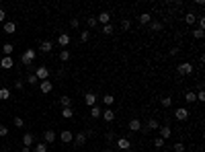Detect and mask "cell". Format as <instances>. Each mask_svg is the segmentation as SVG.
Returning <instances> with one entry per match:
<instances>
[{
  "label": "cell",
  "mask_w": 205,
  "mask_h": 152,
  "mask_svg": "<svg viewBox=\"0 0 205 152\" xmlns=\"http://www.w3.org/2000/svg\"><path fill=\"white\" fill-rule=\"evenodd\" d=\"M197 23H199V29L203 31V29H205V17H199V19H197Z\"/></svg>",
  "instance_id": "cell-45"
},
{
  "label": "cell",
  "mask_w": 205,
  "mask_h": 152,
  "mask_svg": "<svg viewBox=\"0 0 205 152\" xmlns=\"http://www.w3.org/2000/svg\"><path fill=\"white\" fill-rule=\"evenodd\" d=\"M0 152H8V150H0Z\"/></svg>",
  "instance_id": "cell-52"
},
{
  "label": "cell",
  "mask_w": 205,
  "mask_h": 152,
  "mask_svg": "<svg viewBox=\"0 0 205 152\" xmlns=\"http://www.w3.org/2000/svg\"><path fill=\"white\" fill-rule=\"evenodd\" d=\"M176 72L181 74V76H189V74H193V64H189V62H183V64L176 66Z\"/></svg>",
  "instance_id": "cell-2"
},
{
  "label": "cell",
  "mask_w": 205,
  "mask_h": 152,
  "mask_svg": "<svg viewBox=\"0 0 205 152\" xmlns=\"http://www.w3.org/2000/svg\"><path fill=\"white\" fill-rule=\"evenodd\" d=\"M58 43H60V47H62V49H66L70 45V35L68 33H60L58 35Z\"/></svg>",
  "instance_id": "cell-6"
},
{
  "label": "cell",
  "mask_w": 205,
  "mask_h": 152,
  "mask_svg": "<svg viewBox=\"0 0 205 152\" xmlns=\"http://www.w3.org/2000/svg\"><path fill=\"white\" fill-rule=\"evenodd\" d=\"M72 140H74V134H72V132H66V130H64V132H62V142H64V144H70Z\"/></svg>",
  "instance_id": "cell-21"
},
{
  "label": "cell",
  "mask_w": 205,
  "mask_h": 152,
  "mask_svg": "<svg viewBox=\"0 0 205 152\" xmlns=\"http://www.w3.org/2000/svg\"><path fill=\"white\" fill-rule=\"evenodd\" d=\"M101 107H98V105H94V107H90V115H93V117L94 119H98V117H101Z\"/></svg>",
  "instance_id": "cell-29"
},
{
  "label": "cell",
  "mask_w": 205,
  "mask_h": 152,
  "mask_svg": "<svg viewBox=\"0 0 205 152\" xmlns=\"http://www.w3.org/2000/svg\"><path fill=\"white\" fill-rule=\"evenodd\" d=\"M168 54H170V56H176V54H179V47H172L170 51H168Z\"/></svg>",
  "instance_id": "cell-50"
},
{
  "label": "cell",
  "mask_w": 205,
  "mask_h": 152,
  "mask_svg": "<svg viewBox=\"0 0 205 152\" xmlns=\"http://www.w3.org/2000/svg\"><path fill=\"white\" fill-rule=\"evenodd\" d=\"M23 144L27 148H31L35 144V136H33V134H25V136H23Z\"/></svg>",
  "instance_id": "cell-17"
},
{
  "label": "cell",
  "mask_w": 205,
  "mask_h": 152,
  "mask_svg": "<svg viewBox=\"0 0 205 152\" xmlns=\"http://www.w3.org/2000/svg\"><path fill=\"white\" fill-rule=\"evenodd\" d=\"M4 17H6V12L2 8H0V23H4Z\"/></svg>",
  "instance_id": "cell-49"
},
{
  "label": "cell",
  "mask_w": 205,
  "mask_h": 152,
  "mask_svg": "<svg viewBox=\"0 0 205 152\" xmlns=\"http://www.w3.org/2000/svg\"><path fill=\"white\" fill-rule=\"evenodd\" d=\"M2 29H4V33L12 35V33L17 31V23H15V21H6V23L2 25Z\"/></svg>",
  "instance_id": "cell-7"
},
{
  "label": "cell",
  "mask_w": 205,
  "mask_h": 152,
  "mask_svg": "<svg viewBox=\"0 0 205 152\" xmlns=\"http://www.w3.org/2000/svg\"><path fill=\"white\" fill-rule=\"evenodd\" d=\"M27 82H29V84H39V80H37L35 74H29V76H27Z\"/></svg>",
  "instance_id": "cell-39"
},
{
  "label": "cell",
  "mask_w": 205,
  "mask_h": 152,
  "mask_svg": "<svg viewBox=\"0 0 205 152\" xmlns=\"http://www.w3.org/2000/svg\"><path fill=\"white\" fill-rule=\"evenodd\" d=\"M193 37H195V39H203V37H205V31L195 29V31H193Z\"/></svg>",
  "instance_id": "cell-37"
},
{
  "label": "cell",
  "mask_w": 205,
  "mask_h": 152,
  "mask_svg": "<svg viewBox=\"0 0 205 152\" xmlns=\"http://www.w3.org/2000/svg\"><path fill=\"white\" fill-rule=\"evenodd\" d=\"M35 49H27V51H23V56H21V62H23L25 66H31L33 64V60H35Z\"/></svg>",
  "instance_id": "cell-1"
},
{
  "label": "cell",
  "mask_w": 205,
  "mask_h": 152,
  "mask_svg": "<svg viewBox=\"0 0 205 152\" xmlns=\"http://www.w3.org/2000/svg\"><path fill=\"white\" fill-rule=\"evenodd\" d=\"M12 49H15L12 43H4V45H2V54H4V56H12Z\"/></svg>",
  "instance_id": "cell-28"
},
{
  "label": "cell",
  "mask_w": 205,
  "mask_h": 152,
  "mask_svg": "<svg viewBox=\"0 0 205 152\" xmlns=\"http://www.w3.org/2000/svg\"><path fill=\"white\" fill-rule=\"evenodd\" d=\"M0 68H4V70L12 68V56H4V58L0 60Z\"/></svg>",
  "instance_id": "cell-12"
},
{
  "label": "cell",
  "mask_w": 205,
  "mask_h": 152,
  "mask_svg": "<svg viewBox=\"0 0 205 152\" xmlns=\"http://www.w3.org/2000/svg\"><path fill=\"white\" fill-rule=\"evenodd\" d=\"M39 49L43 51V54H49V51L54 49V43H51L49 39H45V41H41V43H39Z\"/></svg>",
  "instance_id": "cell-10"
},
{
  "label": "cell",
  "mask_w": 205,
  "mask_h": 152,
  "mask_svg": "<svg viewBox=\"0 0 205 152\" xmlns=\"http://www.w3.org/2000/svg\"><path fill=\"white\" fill-rule=\"evenodd\" d=\"M160 29H162V23H160V21H150V31L156 33V31H160Z\"/></svg>",
  "instance_id": "cell-26"
},
{
  "label": "cell",
  "mask_w": 205,
  "mask_h": 152,
  "mask_svg": "<svg viewBox=\"0 0 205 152\" xmlns=\"http://www.w3.org/2000/svg\"><path fill=\"white\" fill-rule=\"evenodd\" d=\"M70 27H72V29H78V27H80V19H72V21H70Z\"/></svg>",
  "instance_id": "cell-42"
},
{
  "label": "cell",
  "mask_w": 205,
  "mask_h": 152,
  "mask_svg": "<svg viewBox=\"0 0 205 152\" xmlns=\"http://www.w3.org/2000/svg\"><path fill=\"white\" fill-rule=\"evenodd\" d=\"M33 152H47V144H45V142L35 144V146H33Z\"/></svg>",
  "instance_id": "cell-25"
},
{
  "label": "cell",
  "mask_w": 205,
  "mask_h": 152,
  "mask_svg": "<svg viewBox=\"0 0 205 152\" xmlns=\"http://www.w3.org/2000/svg\"><path fill=\"white\" fill-rule=\"evenodd\" d=\"M15 88H17V91H23V88H25L23 80H17V82H15Z\"/></svg>",
  "instance_id": "cell-47"
},
{
  "label": "cell",
  "mask_w": 205,
  "mask_h": 152,
  "mask_svg": "<svg viewBox=\"0 0 205 152\" xmlns=\"http://www.w3.org/2000/svg\"><path fill=\"white\" fill-rule=\"evenodd\" d=\"M86 140H88V138L84 136V132H78L76 136H74V140H72V142H74V146H76V148H82L84 144H86Z\"/></svg>",
  "instance_id": "cell-5"
},
{
  "label": "cell",
  "mask_w": 205,
  "mask_h": 152,
  "mask_svg": "<svg viewBox=\"0 0 205 152\" xmlns=\"http://www.w3.org/2000/svg\"><path fill=\"white\" fill-rule=\"evenodd\" d=\"M105 138H107V142H113V140H115V138H117V136H115V134H113V132H109V134H107V136H105Z\"/></svg>",
  "instance_id": "cell-48"
},
{
  "label": "cell",
  "mask_w": 205,
  "mask_h": 152,
  "mask_svg": "<svg viewBox=\"0 0 205 152\" xmlns=\"http://www.w3.org/2000/svg\"><path fill=\"white\" fill-rule=\"evenodd\" d=\"M195 21H197V15H195V12H187V15H185V23H187V25H193Z\"/></svg>",
  "instance_id": "cell-24"
},
{
  "label": "cell",
  "mask_w": 205,
  "mask_h": 152,
  "mask_svg": "<svg viewBox=\"0 0 205 152\" xmlns=\"http://www.w3.org/2000/svg\"><path fill=\"white\" fill-rule=\"evenodd\" d=\"M105 152H113V150H105Z\"/></svg>",
  "instance_id": "cell-53"
},
{
  "label": "cell",
  "mask_w": 205,
  "mask_h": 152,
  "mask_svg": "<svg viewBox=\"0 0 205 152\" xmlns=\"http://www.w3.org/2000/svg\"><path fill=\"white\" fill-rule=\"evenodd\" d=\"M21 152H31V148H27V146H25V148H23V150H21Z\"/></svg>",
  "instance_id": "cell-51"
},
{
  "label": "cell",
  "mask_w": 205,
  "mask_h": 152,
  "mask_svg": "<svg viewBox=\"0 0 205 152\" xmlns=\"http://www.w3.org/2000/svg\"><path fill=\"white\" fill-rule=\"evenodd\" d=\"M174 117L179 119V121H185V119L189 117V111H187L185 107H179V109H176V113H174Z\"/></svg>",
  "instance_id": "cell-9"
},
{
  "label": "cell",
  "mask_w": 205,
  "mask_h": 152,
  "mask_svg": "<svg viewBox=\"0 0 205 152\" xmlns=\"http://www.w3.org/2000/svg\"><path fill=\"white\" fill-rule=\"evenodd\" d=\"M39 88H41V93L47 95L54 91V82H49V80H43V82H39Z\"/></svg>",
  "instance_id": "cell-8"
},
{
  "label": "cell",
  "mask_w": 205,
  "mask_h": 152,
  "mask_svg": "<svg viewBox=\"0 0 205 152\" xmlns=\"http://www.w3.org/2000/svg\"><path fill=\"white\" fill-rule=\"evenodd\" d=\"M8 136V130H6V125H0V138Z\"/></svg>",
  "instance_id": "cell-46"
},
{
  "label": "cell",
  "mask_w": 205,
  "mask_h": 152,
  "mask_svg": "<svg viewBox=\"0 0 205 152\" xmlns=\"http://www.w3.org/2000/svg\"><path fill=\"white\" fill-rule=\"evenodd\" d=\"M97 21H98V23H102V25H109V23H111V15H109L107 10H102L101 15L97 17Z\"/></svg>",
  "instance_id": "cell-14"
},
{
  "label": "cell",
  "mask_w": 205,
  "mask_h": 152,
  "mask_svg": "<svg viewBox=\"0 0 205 152\" xmlns=\"http://www.w3.org/2000/svg\"><path fill=\"white\" fill-rule=\"evenodd\" d=\"M86 23H88V27L93 29V27H97V25H98V21H97V17H88V19H86Z\"/></svg>",
  "instance_id": "cell-35"
},
{
  "label": "cell",
  "mask_w": 205,
  "mask_h": 152,
  "mask_svg": "<svg viewBox=\"0 0 205 152\" xmlns=\"http://www.w3.org/2000/svg\"><path fill=\"white\" fill-rule=\"evenodd\" d=\"M117 146L121 148V150H129V148H131V142H129L127 138H119V140H117Z\"/></svg>",
  "instance_id": "cell-16"
},
{
  "label": "cell",
  "mask_w": 205,
  "mask_h": 152,
  "mask_svg": "<svg viewBox=\"0 0 205 152\" xmlns=\"http://www.w3.org/2000/svg\"><path fill=\"white\" fill-rule=\"evenodd\" d=\"M121 29L123 31H129V29H131V21H129V19H123L121 21Z\"/></svg>",
  "instance_id": "cell-34"
},
{
  "label": "cell",
  "mask_w": 205,
  "mask_h": 152,
  "mask_svg": "<svg viewBox=\"0 0 205 152\" xmlns=\"http://www.w3.org/2000/svg\"><path fill=\"white\" fill-rule=\"evenodd\" d=\"M35 76H37V80H39V82H43V80H47V76H49V70L45 68V66H39V68L35 70Z\"/></svg>",
  "instance_id": "cell-4"
},
{
  "label": "cell",
  "mask_w": 205,
  "mask_h": 152,
  "mask_svg": "<svg viewBox=\"0 0 205 152\" xmlns=\"http://www.w3.org/2000/svg\"><path fill=\"white\" fill-rule=\"evenodd\" d=\"M154 146H156V148H162V146H164V140H162V138H156V140H154Z\"/></svg>",
  "instance_id": "cell-44"
},
{
  "label": "cell",
  "mask_w": 205,
  "mask_h": 152,
  "mask_svg": "<svg viewBox=\"0 0 205 152\" xmlns=\"http://www.w3.org/2000/svg\"><path fill=\"white\" fill-rule=\"evenodd\" d=\"M60 105H62V109L64 107H72V99L64 95V97H60Z\"/></svg>",
  "instance_id": "cell-22"
},
{
  "label": "cell",
  "mask_w": 205,
  "mask_h": 152,
  "mask_svg": "<svg viewBox=\"0 0 205 152\" xmlns=\"http://www.w3.org/2000/svg\"><path fill=\"white\" fill-rule=\"evenodd\" d=\"M142 121H140V119H131V121H129V132H142Z\"/></svg>",
  "instance_id": "cell-11"
},
{
  "label": "cell",
  "mask_w": 205,
  "mask_h": 152,
  "mask_svg": "<svg viewBox=\"0 0 205 152\" xmlns=\"http://www.w3.org/2000/svg\"><path fill=\"white\" fill-rule=\"evenodd\" d=\"M43 140H45V144H51V142H55V132H51V130L43 132Z\"/></svg>",
  "instance_id": "cell-18"
},
{
  "label": "cell",
  "mask_w": 205,
  "mask_h": 152,
  "mask_svg": "<svg viewBox=\"0 0 205 152\" xmlns=\"http://www.w3.org/2000/svg\"><path fill=\"white\" fill-rule=\"evenodd\" d=\"M158 128H160L158 119L152 117V119H148V125H146V128H142V132H148V130H158Z\"/></svg>",
  "instance_id": "cell-15"
},
{
  "label": "cell",
  "mask_w": 205,
  "mask_h": 152,
  "mask_svg": "<svg viewBox=\"0 0 205 152\" xmlns=\"http://www.w3.org/2000/svg\"><path fill=\"white\" fill-rule=\"evenodd\" d=\"M158 130H160V138H162V140L170 138V134H172V130L168 128V125H162V128H158Z\"/></svg>",
  "instance_id": "cell-19"
},
{
  "label": "cell",
  "mask_w": 205,
  "mask_h": 152,
  "mask_svg": "<svg viewBox=\"0 0 205 152\" xmlns=\"http://www.w3.org/2000/svg\"><path fill=\"white\" fill-rule=\"evenodd\" d=\"M0 88H2V82H0Z\"/></svg>",
  "instance_id": "cell-54"
},
{
  "label": "cell",
  "mask_w": 205,
  "mask_h": 152,
  "mask_svg": "<svg viewBox=\"0 0 205 152\" xmlns=\"http://www.w3.org/2000/svg\"><path fill=\"white\" fill-rule=\"evenodd\" d=\"M88 39H90V31H82V33H80V41H82V43H86Z\"/></svg>",
  "instance_id": "cell-36"
},
{
  "label": "cell",
  "mask_w": 205,
  "mask_h": 152,
  "mask_svg": "<svg viewBox=\"0 0 205 152\" xmlns=\"http://www.w3.org/2000/svg\"><path fill=\"white\" fill-rule=\"evenodd\" d=\"M98 99H101V97H98L97 93H86V95H84V103H86L88 107H94Z\"/></svg>",
  "instance_id": "cell-3"
},
{
  "label": "cell",
  "mask_w": 205,
  "mask_h": 152,
  "mask_svg": "<svg viewBox=\"0 0 205 152\" xmlns=\"http://www.w3.org/2000/svg\"><path fill=\"white\" fill-rule=\"evenodd\" d=\"M0 99H2V101H8V99H10V91H8V88H4V86L0 88Z\"/></svg>",
  "instance_id": "cell-30"
},
{
  "label": "cell",
  "mask_w": 205,
  "mask_h": 152,
  "mask_svg": "<svg viewBox=\"0 0 205 152\" xmlns=\"http://www.w3.org/2000/svg\"><path fill=\"white\" fill-rule=\"evenodd\" d=\"M101 101L107 105V107H111V105L115 103V97H113V95H105V97H101Z\"/></svg>",
  "instance_id": "cell-23"
},
{
  "label": "cell",
  "mask_w": 205,
  "mask_h": 152,
  "mask_svg": "<svg viewBox=\"0 0 205 152\" xmlns=\"http://www.w3.org/2000/svg\"><path fill=\"white\" fill-rule=\"evenodd\" d=\"M137 21H140V25H150V21H152V15H150V12H142Z\"/></svg>",
  "instance_id": "cell-20"
},
{
  "label": "cell",
  "mask_w": 205,
  "mask_h": 152,
  "mask_svg": "<svg viewBox=\"0 0 205 152\" xmlns=\"http://www.w3.org/2000/svg\"><path fill=\"white\" fill-rule=\"evenodd\" d=\"M102 33H105V35H111L113 33V25H105V27H102Z\"/></svg>",
  "instance_id": "cell-41"
},
{
  "label": "cell",
  "mask_w": 205,
  "mask_h": 152,
  "mask_svg": "<svg viewBox=\"0 0 205 152\" xmlns=\"http://www.w3.org/2000/svg\"><path fill=\"white\" fill-rule=\"evenodd\" d=\"M74 115V111H72V107H64L62 109V117H66V119H70Z\"/></svg>",
  "instance_id": "cell-31"
},
{
  "label": "cell",
  "mask_w": 205,
  "mask_h": 152,
  "mask_svg": "<svg viewBox=\"0 0 205 152\" xmlns=\"http://www.w3.org/2000/svg\"><path fill=\"white\" fill-rule=\"evenodd\" d=\"M101 117L105 119V121H113V119H115V113H113V109H111V107H107L105 111L101 113Z\"/></svg>",
  "instance_id": "cell-13"
},
{
  "label": "cell",
  "mask_w": 205,
  "mask_h": 152,
  "mask_svg": "<svg viewBox=\"0 0 205 152\" xmlns=\"http://www.w3.org/2000/svg\"><path fill=\"white\" fill-rule=\"evenodd\" d=\"M197 101H199V103L205 101V93H203V88H201V86H199V93H197Z\"/></svg>",
  "instance_id": "cell-40"
},
{
  "label": "cell",
  "mask_w": 205,
  "mask_h": 152,
  "mask_svg": "<svg viewBox=\"0 0 205 152\" xmlns=\"http://www.w3.org/2000/svg\"><path fill=\"white\" fill-rule=\"evenodd\" d=\"M174 152H185V144L176 142V144H174Z\"/></svg>",
  "instance_id": "cell-43"
},
{
  "label": "cell",
  "mask_w": 205,
  "mask_h": 152,
  "mask_svg": "<svg viewBox=\"0 0 205 152\" xmlns=\"http://www.w3.org/2000/svg\"><path fill=\"white\" fill-rule=\"evenodd\" d=\"M185 101H187L189 105H191V103H195V101H197V95L193 93V91H189V93L185 95Z\"/></svg>",
  "instance_id": "cell-27"
},
{
  "label": "cell",
  "mask_w": 205,
  "mask_h": 152,
  "mask_svg": "<svg viewBox=\"0 0 205 152\" xmlns=\"http://www.w3.org/2000/svg\"><path fill=\"white\" fill-rule=\"evenodd\" d=\"M70 60V51L68 49H62V51H60V62H68Z\"/></svg>",
  "instance_id": "cell-32"
},
{
  "label": "cell",
  "mask_w": 205,
  "mask_h": 152,
  "mask_svg": "<svg viewBox=\"0 0 205 152\" xmlns=\"http://www.w3.org/2000/svg\"><path fill=\"white\" fill-rule=\"evenodd\" d=\"M160 105H162V107H170V105H172V97H162Z\"/></svg>",
  "instance_id": "cell-33"
},
{
  "label": "cell",
  "mask_w": 205,
  "mask_h": 152,
  "mask_svg": "<svg viewBox=\"0 0 205 152\" xmlns=\"http://www.w3.org/2000/svg\"><path fill=\"white\" fill-rule=\"evenodd\" d=\"M12 123H15V128H23L25 125V121H23V117H19V115H17L15 119H12Z\"/></svg>",
  "instance_id": "cell-38"
}]
</instances>
